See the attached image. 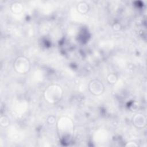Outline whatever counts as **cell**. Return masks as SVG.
<instances>
[{
  "mask_svg": "<svg viewBox=\"0 0 147 147\" xmlns=\"http://www.w3.org/2000/svg\"><path fill=\"white\" fill-rule=\"evenodd\" d=\"M56 125L60 138L65 140L72 137L74 131V125L71 118L67 116L61 117L57 119Z\"/></svg>",
  "mask_w": 147,
  "mask_h": 147,
  "instance_id": "1",
  "label": "cell"
},
{
  "mask_svg": "<svg viewBox=\"0 0 147 147\" xmlns=\"http://www.w3.org/2000/svg\"><path fill=\"white\" fill-rule=\"evenodd\" d=\"M64 94L63 89L57 84L49 85L44 91L43 97L46 102L55 105L61 100Z\"/></svg>",
  "mask_w": 147,
  "mask_h": 147,
  "instance_id": "2",
  "label": "cell"
},
{
  "mask_svg": "<svg viewBox=\"0 0 147 147\" xmlns=\"http://www.w3.org/2000/svg\"><path fill=\"white\" fill-rule=\"evenodd\" d=\"M31 68V64L29 59L24 56L17 57L13 61V68L19 74H28Z\"/></svg>",
  "mask_w": 147,
  "mask_h": 147,
  "instance_id": "3",
  "label": "cell"
},
{
  "mask_svg": "<svg viewBox=\"0 0 147 147\" xmlns=\"http://www.w3.org/2000/svg\"><path fill=\"white\" fill-rule=\"evenodd\" d=\"M88 88L90 92L95 96L102 95L105 90L103 82L98 79L91 80L88 84Z\"/></svg>",
  "mask_w": 147,
  "mask_h": 147,
  "instance_id": "4",
  "label": "cell"
},
{
  "mask_svg": "<svg viewBox=\"0 0 147 147\" xmlns=\"http://www.w3.org/2000/svg\"><path fill=\"white\" fill-rule=\"evenodd\" d=\"M132 122L136 128L143 129L147 124L146 117L142 113H137L133 117Z\"/></svg>",
  "mask_w": 147,
  "mask_h": 147,
  "instance_id": "5",
  "label": "cell"
},
{
  "mask_svg": "<svg viewBox=\"0 0 147 147\" xmlns=\"http://www.w3.org/2000/svg\"><path fill=\"white\" fill-rule=\"evenodd\" d=\"M10 9L13 13L15 14H18L23 11L24 5L21 2L19 1H14L11 3Z\"/></svg>",
  "mask_w": 147,
  "mask_h": 147,
  "instance_id": "6",
  "label": "cell"
},
{
  "mask_svg": "<svg viewBox=\"0 0 147 147\" xmlns=\"http://www.w3.org/2000/svg\"><path fill=\"white\" fill-rule=\"evenodd\" d=\"M76 9L79 13L82 14H86L90 10L89 5L85 1H80L76 5Z\"/></svg>",
  "mask_w": 147,
  "mask_h": 147,
  "instance_id": "7",
  "label": "cell"
},
{
  "mask_svg": "<svg viewBox=\"0 0 147 147\" xmlns=\"http://www.w3.org/2000/svg\"><path fill=\"white\" fill-rule=\"evenodd\" d=\"M106 80L109 84L113 85V84H115L118 81V76L115 73H110L107 75L106 77Z\"/></svg>",
  "mask_w": 147,
  "mask_h": 147,
  "instance_id": "8",
  "label": "cell"
},
{
  "mask_svg": "<svg viewBox=\"0 0 147 147\" xmlns=\"http://www.w3.org/2000/svg\"><path fill=\"white\" fill-rule=\"evenodd\" d=\"M10 119L6 115H1L0 117V125L3 127H7L10 125Z\"/></svg>",
  "mask_w": 147,
  "mask_h": 147,
  "instance_id": "9",
  "label": "cell"
},
{
  "mask_svg": "<svg viewBox=\"0 0 147 147\" xmlns=\"http://www.w3.org/2000/svg\"><path fill=\"white\" fill-rule=\"evenodd\" d=\"M57 119L55 116L53 115H51L49 116L48 117V118H47V122L49 125H56V122H57Z\"/></svg>",
  "mask_w": 147,
  "mask_h": 147,
  "instance_id": "10",
  "label": "cell"
},
{
  "mask_svg": "<svg viewBox=\"0 0 147 147\" xmlns=\"http://www.w3.org/2000/svg\"><path fill=\"white\" fill-rule=\"evenodd\" d=\"M112 28L114 30V31H119L121 28H122V26H121V25L118 23V22H116V23H114L113 26H112Z\"/></svg>",
  "mask_w": 147,
  "mask_h": 147,
  "instance_id": "11",
  "label": "cell"
},
{
  "mask_svg": "<svg viewBox=\"0 0 147 147\" xmlns=\"http://www.w3.org/2000/svg\"><path fill=\"white\" fill-rule=\"evenodd\" d=\"M125 146L126 147H134V146H138V145L135 141H130L126 142V144L125 145Z\"/></svg>",
  "mask_w": 147,
  "mask_h": 147,
  "instance_id": "12",
  "label": "cell"
}]
</instances>
